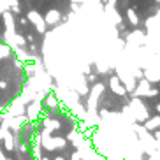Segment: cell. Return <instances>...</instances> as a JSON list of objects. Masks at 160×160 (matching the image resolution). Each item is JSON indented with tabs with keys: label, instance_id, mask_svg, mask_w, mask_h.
<instances>
[{
	"label": "cell",
	"instance_id": "6da1fadb",
	"mask_svg": "<svg viewBox=\"0 0 160 160\" xmlns=\"http://www.w3.org/2000/svg\"><path fill=\"white\" fill-rule=\"evenodd\" d=\"M41 146L48 151L62 150V148L67 146V139H63V137H51V132L48 128H42V132H41Z\"/></svg>",
	"mask_w": 160,
	"mask_h": 160
},
{
	"label": "cell",
	"instance_id": "7a4b0ae2",
	"mask_svg": "<svg viewBox=\"0 0 160 160\" xmlns=\"http://www.w3.org/2000/svg\"><path fill=\"white\" fill-rule=\"evenodd\" d=\"M41 113H42V106H41V100L39 99L32 100V102H28L25 106V116H27L28 122H35Z\"/></svg>",
	"mask_w": 160,
	"mask_h": 160
},
{
	"label": "cell",
	"instance_id": "3957f363",
	"mask_svg": "<svg viewBox=\"0 0 160 160\" xmlns=\"http://www.w3.org/2000/svg\"><path fill=\"white\" fill-rule=\"evenodd\" d=\"M27 19H28L30 23L37 28L39 33H46V21H44V16L42 14H39L37 11H30L28 14H27Z\"/></svg>",
	"mask_w": 160,
	"mask_h": 160
},
{
	"label": "cell",
	"instance_id": "277c9868",
	"mask_svg": "<svg viewBox=\"0 0 160 160\" xmlns=\"http://www.w3.org/2000/svg\"><path fill=\"white\" fill-rule=\"evenodd\" d=\"M19 114H25V102L21 99H16L11 102V106L7 108V113L4 114L5 118H12V116H19Z\"/></svg>",
	"mask_w": 160,
	"mask_h": 160
},
{
	"label": "cell",
	"instance_id": "5b68a950",
	"mask_svg": "<svg viewBox=\"0 0 160 160\" xmlns=\"http://www.w3.org/2000/svg\"><path fill=\"white\" fill-rule=\"evenodd\" d=\"M2 18H4V25H5V33L7 35H14L16 28H14V16H12V12L11 11H4Z\"/></svg>",
	"mask_w": 160,
	"mask_h": 160
},
{
	"label": "cell",
	"instance_id": "8992f818",
	"mask_svg": "<svg viewBox=\"0 0 160 160\" xmlns=\"http://www.w3.org/2000/svg\"><path fill=\"white\" fill-rule=\"evenodd\" d=\"M67 141H72V144H74L78 150H79V148H86V146H90V141L83 139V136L78 134V130H72L71 134H69V137H67Z\"/></svg>",
	"mask_w": 160,
	"mask_h": 160
},
{
	"label": "cell",
	"instance_id": "52a82bcc",
	"mask_svg": "<svg viewBox=\"0 0 160 160\" xmlns=\"http://www.w3.org/2000/svg\"><path fill=\"white\" fill-rule=\"evenodd\" d=\"M148 92H150V81L148 79H139V85L137 88H134V97H148Z\"/></svg>",
	"mask_w": 160,
	"mask_h": 160
},
{
	"label": "cell",
	"instance_id": "ba28073f",
	"mask_svg": "<svg viewBox=\"0 0 160 160\" xmlns=\"http://www.w3.org/2000/svg\"><path fill=\"white\" fill-rule=\"evenodd\" d=\"M104 92V85L102 83H95L93 85V88H92V92H90V102H88V106H90V109L93 108V111H95V104H97V97H99L100 93Z\"/></svg>",
	"mask_w": 160,
	"mask_h": 160
},
{
	"label": "cell",
	"instance_id": "9c48e42d",
	"mask_svg": "<svg viewBox=\"0 0 160 160\" xmlns=\"http://www.w3.org/2000/svg\"><path fill=\"white\" fill-rule=\"evenodd\" d=\"M62 19V14L58 12L57 9H49L44 14V21H46V25H49V27H55V25H58V21Z\"/></svg>",
	"mask_w": 160,
	"mask_h": 160
},
{
	"label": "cell",
	"instance_id": "30bf717a",
	"mask_svg": "<svg viewBox=\"0 0 160 160\" xmlns=\"http://www.w3.org/2000/svg\"><path fill=\"white\" fill-rule=\"evenodd\" d=\"M109 88L113 90V92H114L116 95H122V97H123L125 93H127V90H125V86L122 85V81L118 79L116 76H113V78L109 79Z\"/></svg>",
	"mask_w": 160,
	"mask_h": 160
},
{
	"label": "cell",
	"instance_id": "8fae6325",
	"mask_svg": "<svg viewBox=\"0 0 160 160\" xmlns=\"http://www.w3.org/2000/svg\"><path fill=\"white\" fill-rule=\"evenodd\" d=\"M142 127H144L148 132L158 128L160 127V114H158V116H153V118H146V122H144V125H142Z\"/></svg>",
	"mask_w": 160,
	"mask_h": 160
},
{
	"label": "cell",
	"instance_id": "7c38bea8",
	"mask_svg": "<svg viewBox=\"0 0 160 160\" xmlns=\"http://www.w3.org/2000/svg\"><path fill=\"white\" fill-rule=\"evenodd\" d=\"M42 125H44V128H48L49 132H51V130H58V128H62V123L58 122V120H55V118H44Z\"/></svg>",
	"mask_w": 160,
	"mask_h": 160
},
{
	"label": "cell",
	"instance_id": "4fadbf2b",
	"mask_svg": "<svg viewBox=\"0 0 160 160\" xmlns=\"http://www.w3.org/2000/svg\"><path fill=\"white\" fill-rule=\"evenodd\" d=\"M14 53H12V49H11L7 44H4V42H0V60L2 58H7V57H12Z\"/></svg>",
	"mask_w": 160,
	"mask_h": 160
},
{
	"label": "cell",
	"instance_id": "5bb4252c",
	"mask_svg": "<svg viewBox=\"0 0 160 160\" xmlns=\"http://www.w3.org/2000/svg\"><path fill=\"white\" fill-rule=\"evenodd\" d=\"M44 102H46V106H48V108H53V109H55V108L58 106V99H57V95H51V93H49V95H46V99H44Z\"/></svg>",
	"mask_w": 160,
	"mask_h": 160
},
{
	"label": "cell",
	"instance_id": "9a60e30c",
	"mask_svg": "<svg viewBox=\"0 0 160 160\" xmlns=\"http://www.w3.org/2000/svg\"><path fill=\"white\" fill-rule=\"evenodd\" d=\"M127 18H128V21H130V25H134V27L139 25V18H137V14H136V11H134V9H128L127 11Z\"/></svg>",
	"mask_w": 160,
	"mask_h": 160
},
{
	"label": "cell",
	"instance_id": "2e32d148",
	"mask_svg": "<svg viewBox=\"0 0 160 160\" xmlns=\"http://www.w3.org/2000/svg\"><path fill=\"white\" fill-rule=\"evenodd\" d=\"M25 41H27V39L23 37V35H19V33H14V48H12V49H16V48H23L25 44Z\"/></svg>",
	"mask_w": 160,
	"mask_h": 160
},
{
	"label": "cell",
	"instance_id": "e0dca14e",
	"mask_svg": "<svg viewBox=\"0 0 160 160\" xmlns=\"http://www.w3.org/2000/svg\"><path fill=\"white\" fill-rule=\"evenodd\" d=\"M11 7H9V4L5 2V0H0V14L4 12V11H9Z\"/></svg>",
	"mask_w": 160,
	"mask_h": 160
},
{
	"label": "cell",
	"instance_id": "ac0fdd59",
	"mask_svg": "<svg viewBox=\"0 0 160 160\" xmlns=\"http://www.w3.org/2000/svg\"><path fill=\"white\" fill-rule=\"evenodd\" d=\"M132 76H134V79H142L144 78V72H141V71H132Z\"/></svg>",
	"mask_w": 160,
	"mask_h": 160
},
{
	"label": "cell",
	"instance_id": "d6986e66",
	"mask_svg": "<svg viewBox=\"0 0 160 160\" xmlns=\"http://www.w3.org/2000/svg\"><path fill=\"white\" fill-rule=\"evenodd\" d=\"M158 95V90L157 88H150V92H148V97H157Z\"/></svg>",
	"mask_w": 160,
	"mask_h": 160
},
{
	"label": "cell",
	"instance_id": "ffe728a7",
	"mask_svg": "<svg viewBox=\"0 0 160 160\" xmlns=\"http://www.w3.org/2000/svg\"><path fill=\"white\" fill-rule=\"evenodd\" d=\"M11 12H12V14H21V11H19V5H14V7H11Z\"/></svg>",
	"mask_w": 160,
	"mask_h": 160
},
{
	"label": "cell",
	"instance_id": "44dd1931",
	"mask_svg": "<svg viewBox=\"0 0 160 160\" xmlns=\"http://www.w3.org/2000/svg\"><path fill=\"white\" fill-rule=\"evenodd\" d=\"M79 9H81V5H78V2H72V11L74 12H79Z\"/></svg>",
	"mask_w": 160,
	"mask_h": 160
},
{
	"label": "cell",
	"instance_id": "7402d4cb",
	"mask_svg": "<svg viewBox=\"0 0 160 160\" xmlns=\"http://www.w3.org/2000/svg\"><path fill=\"white\" fill-rule=\"evenodd\" d=\"M86 79H88V83H93V81L97 79V76H95V74H88V76H86Z\"/></svg>",
	"mask_w": 160,
	"mask_h": 160
},
{
	"label": "cell",
	"instance_id": "603a6c76",
	"mask_svg": "<svg viewBox=\"0 0 160 160\" xmlns=\"http://www.w3.org/2000/svg\"><path fill=\"white\" fill-rule=\"evenodd\" d=\"M71 160H81L79 151H74V153H72V157H71Z\"/></svg>",
	"mask_w": 160,
	"mask_h": 160
},
{
	"label": "cell",
	"instance_id": "cb8c5ba5",
	"mask_svg": "<svg viewBox=\"0 0 160 160\" xmlns=\"http://www.w3.org/2000/svg\"><path fill=\"white\" fill-rule=\"evenodd\" d=\"M19 23H21V25H27V23H28V19H27V18H23V16H21V18H19Z\"/></svg>",
	"mask_w": 160,
	"mask_h": 160
},
{
	"label": "cell",
	"instance_id": "d4e9b609",
	"mask_svg": "<svg viewBox=\"0 0 160 160\" xmlns=\"http://www.w3.org/2000/svg\"><path fill=\"white\" fill-rule=\"evenodd\" d=\"M0 88H7V83L5 81H0Z\"/></svg>",
	"mask_w": 160,
	"mask_h": 160
},
{
	"label": "cell",
	"instance_id": "484cf974",
	"mask_svg": "<svg viewBox=\"0 0 160 160\" xmlns=\"http://www.w3.org/2000/svg\"><path fill=\"white\" fill-rule=\"evenodd\" d=\"M108 4L109 5H116V0H108Z\"/></svg>",
	"mask_w": 160,
	"mask_h": 160
},
{
	"label": "cell",
	"instance_id": "4316f807",
	"mask_svg": "<svg viewBox=\"0 0 160 160\" xmlns=\"http://www.w3.org/2000/svg\"><path fill=\"white\" fill-rule=\"evenodd\" d=\"M53 160H65V158H63V157H60V155H58V157H55V158H53Z\"/></svg>",
	"mask_w": 160,
	"mask_h": 160
},
{
	"label": "cell",
	"instance_id": "83f0119b",
	"mask_svg": "<svg viewBox=\"0 0 160 160\" xmlns=\"http://www.w3.org/2000/svg\"><path fill=\"white\" fill-rule=\"evenodd\" d=\"M157 111H158V114H160V104H157Z\"/></svg>",
	"mask_w": 160,
	"mask_h": 160
},
{
	"label": "cell",
	"instance_id": "f1b7e54d",
	"mask_svg": "<svg viewBox=\"0 0 160 160\" xmlns=\"http://www.w3.org/2000/svg\"><path fill=\"white\" fill-rule=\"evenodd\" d=\"M39 160H49V158H48V157H41Z\"/></svg>",
	"mask_w": 160,
	"mask_h": 160
},
{
	"label": "cell",
	"instance_id": "f546056e",
	"mask_svg": "<svg viewBox=\"0 0 160 160\" xmlns=\"http://www.w3.org/2000/svg\"><path fill=\"white\" fill-rule=\"evenodd\" d=\"M92 2H97V4H99V2H102V0H92Z\"/></svg>",
	"mask_w": 160,
	"mask_h": 160
},
{
	"label": "cell",
	"instance_id": "4dcf8cb0",
	"mask_svg": "<svg viewBox=\"0 0 160 160\" xmlns=\"http://www.w3.org/2000/svg\"><path fill=\"white\" fill-rule=\"evenodd\" d=\"M5 160H12V158H7V157H5Z\"/></svg>",
	"mask_w": 160,
	"mask_h": 160
}]
</instances>
